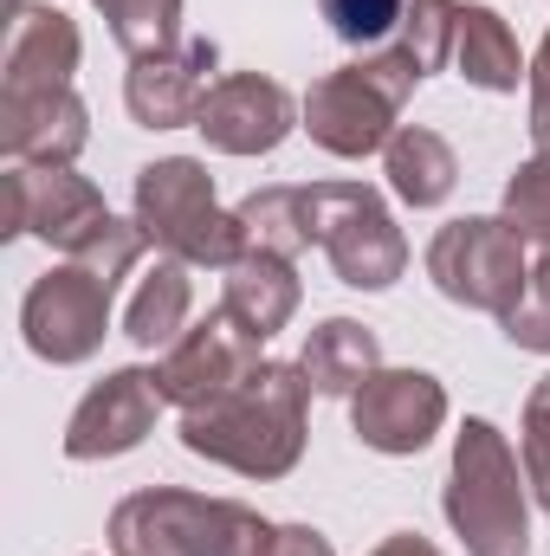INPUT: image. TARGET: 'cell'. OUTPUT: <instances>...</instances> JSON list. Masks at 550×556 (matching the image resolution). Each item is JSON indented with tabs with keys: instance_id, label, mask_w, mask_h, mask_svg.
Wrapping results in <instances>:
<instances>
[{
	"instance_id": "4316f807",
	"label": "cell",
	"mask_w": 550,
	"mask_h": 556,
	"mask_svg": "<svg viewBox=\"0 0 550 556\" xmlns=\"http://www.w3.org/2000/svg\"><path fill=\"white\" fill-rule=\"evenodd\" d=\"M532 142H538V155H550V33L545 46H538V59H532Z\"/></svg>"
},
{
	"instance_id": "7a4b0ae2",
	"label": "cell",
	"mask_w": 550,
	"mask_h": 556,
	"mask_svg": "<svg viewBox=\"0 0 550 556\" xmlns=\"http://www.w3.org/2000/svg\"><path fill=\"white\" fill-rule=\"evenodd\" d=\"M447 525L460 531L466 556H525L532 551V505L518 479V453L492 420H466L453 440L447 472Z\"/></svg>"
},
{
	"instance_id": "2e32d148",
	"label": "cell",
	"mask_w": 550,
	"mask_h": 556,
	"mask_svg": "<svg viewBox=\"0 0 550 556\" xmlns=\"http://www.w3.org/2000/svg\"><path fill=\"white\" fill-rule=\"evenodd\" d=\"M85 104L78 91H39V98H0V142L26 168H72L85 149Z\"/></svg>"
},
{
	"instance_id": "5b68a950",
	"label": "cell",
	"mask_w": 550,
	"mask_h": 556,
	"mask_svg": "<svg viewBox=\"0 0 550 556\" xmlns=\"http://www.w3.org/2000/svg\"><path fill=\"white\" fill-rule=\"evenodd\" d=\"M137 227L142 240H155L182 266H221L227 273L240 253H253L240 214H227L214 201V175L188 155L149 162L137 175Z\"/></svg>"
},
{
	"instance_id": "7402d4cb",
	"label": "cell",
	"mask_w": 550,
	"mask_h": 556,
	"mask_svg": "<svg viewBox=\"0 0 550 556\" xmlns=\"http://www.w3.org/2000/svg\"><path fill=\"white\" fill-rule=\"evenodd\" d=\"M240 227H247V247L278 253V260H298L311 247V214H304V188H260L247 194L240 207Z\"/></svg>"
},
{
	"instance_id": "d6986e66",
	"label": "cell",
	"mask_w": 550,
	"mask_h": 556,
	"mask_svg": "<svg viewBox=\"0 0 550 556\" xmlns=\"http://www.w3.org/2000/svg\"><path fill=\"white\" fill-rule=\"evenodd\" d=\"M453 65H460V78L466 85H479V91H518L532 72H525V59H518V39H512V26L492 13V7H460V26H453Z\"/></svg>"
},
{
	"instance_id": "6da1fadb",
	"label": "cell",
	"mask_w": 550,
	"mask_h": 556,
	"mask_svg": "<svg viewBox=\"0 0 550 556\" xmlns=\"http://www.w3.org/2000/svg\"><path fill=\"white\" fill-rule=\"evenodd\" d=\"M304 395L311 382L298 363H260L234 395L182 415V446L240 479H285L304 453Z\"/></svg>"
},
{
	"instance_id": "e0dca14e",
	"label": "cell",
	"mask_w": 550,
	"mask_h": 556,
	"mask_svg": "<svg viewBox=\"0 0 550 556\" xmlns=\"http://www.w3.org/2000/svg\"><path fill=\"white\" fill-rule=\"evenodd\" d=\"M221 311L240 324V330H253L260 343L291 324V311H298V273H291V260H278V253H240L234 266H227V291H221Z\"/></svg>"
},
{
	"instance_id": "f546056e",
	"label": "cell",
	"mask_w": 550,
	"mask_h": 556,
	"mask_svg": "<svg viewBox=\"0 0 550 556\" xmlns=\"http://www.w3.org/2000/svg\"><path fill=\"white\" fill-rule=\"evenodd\" d=\"M98 7H104V13H117V7H124V0H98Z\"/></svg>"
},
{
	"instance_id": "3957f363",
	"label": "cell",
	"mask_w": 550,
	"mask_h": 556,
	"mask_svg": "<svg viewBox=\"0 0 550 556\" xmlns=\"http://www.w3.org/2000/svg\"><path fill=\"white\" fill-rule=\"evenodd\" d=\"M273 525L234 498L201 492H137L111 511V556H260Z\"/></svg>"
},
{
	"instance_id": "30bf717a",
	"label": "cell",
	"mask_w": 550,
	"mask_h": 556,
	"mask_svg": "<svg viewBox=\"0 0 550 556\" xmlns=\"http://www.w3.org/2000/svg\"><path fill=\"white\" fill-rule=\"evenodd\" d=\"M111 298L117 291L91 273V266L65 260L59 273L39 278L26 291V304H20L26 350L46 356V363H85V356H98V343L111 330Z\"/></svg>"
},
{
	"instance_id": "8992f818",
	"label": "cell",
	"mask_w": 550,
	"mask_h": 556,
	"mask_svg": "<svg viewBox=\"0 0 550 556\" xmlns=\"http://www.w3.org/2000/svg\"><path fill=\"white\" fill-rule=\"evenodd\" d=\"M304 214H311V247L350 291H389L409 273V240L370 181H317L304 188Z\"/></svg>"
},
{
	"instance_id": "603a6c76",
	"label": "cell",
	"mask_w": 550,
	"mask_h": 556,
	"mask_svg": "<svg viewBox=\"0 0 550 556\" xmlns=\"http://www.w3.org/2000/svg\"><path fill=\"white\" fill-rule=\"evenodd\" d=\"M525 247H550V155H532L505 181V214H499Z\"/></svg>"
},
{
	"instance_id": "7c38bea8",
	"label": "cell",
	"mask_w": 550,
	"mask_h": 556,
	"mask_svg": "<svg viewBox=\"0 0 550 556\" xmlns=\"http://www.w3.org/2000/svg\"><path fill=\"white\" fill-rule=\"evenodd\" d=\"M214 65H221L214 39H182V46H168L155 59H137L130 85H124L130 117H137L142 130H182V124H195L201 104H208V91L221 85Z\"/></svg>"
},
{
	"instance_id": "277c9868",
	"label": "cell",
	"mask_w": 550,
	"mask_h": 556,
	"mask_svg": "<svg viewBox=\"0 0 550 556\" xmlns=\"http://www.w3.org/2000/svg\"><path fill=\"white\" fill-rule=\"evenodd\" d=\"M414 85H421L414 59L389 39L370 59H357L304 91V130L330 155H376L396 137V111L414 98Z\"/></svg>"
},
{
	"instance_id": "8fae6325",
	"label": "cell",
	"mask_w": 550,
	"mask_h": 556,
	"mask_svg": "<svg viewBox=\"0 0 550 556\" xmlns=\"http://www.w3.org/2000/svg\"><path fill=\"white\" fill-rule=\"evenodd\" d=\"M447 420V389L427 369H376L357 395H350V427L370 453H421Z\"/></svg>"
},
{
	"instance_id": "d4e9b609",
	"label": "cell",
	"mask_w": 550,
	"mask_h": 556,
	"mask_svg": "<svg viewBox=\"0 0 550 556\" xmlns=\"http://www.w3.org/2000/svg\"><path fill=\"white\" fill-rule=\"evenodd\" d=\"M499 324H505V343H512V350H538V356H550V247H545V260L532 266L518 304H512Z\"/></svg>"
},
{
	"instance_id": "ffe728a7",
	"label": "cell",
	"mask_w": 550,
	"mask_h": 556,
	"mask_svg": "<svg viewBox=\"0 0 550 556\" xmlns=\"http://www.w3.org/2000/svg\"><path fill=\"white\" fill-rule=\"evenodd\" d=\"M188 304H195V291H188V266L162 253V260L137 278V291H130L124 337H130L137 350H168V343L188 330Z\"/></svg>"
},
{
	"instance_id": "52a82bcc",
	"label": "cell",
	"mask_w": 550,
	"mask_h": 556,
	"mask_svg": "<svg viewBox=\"0 0 550 556\" xmlns=\"http://www.w3.org/2000/svg\"><path fill=\"white\" fill-rule=\"evenodd\" d=\"M427 278L440 298L466 304V311H492L505 317L525 291V240L499 220V214H473V220H447L427 247Z\"/></svg>"
},
{
	"instance_id": "9c48e42d",
	"label": "cell",
	"mask_w": 550,
	"mask_h": 556,
	"mask_svg": "<svg viewBox=\"0 0 550 556\" xmlns=\"http://www.w3.org/2000/svg\"><path fill=\"white\" fill-rule=\"evenodd\" d=\"M260 363H266V356H260V337L240 330L227 311H208L201 324H188V330L168 343V356L155 363V389H162L168 408L201 415V408H214L221 395H234Z\"/></svg>"
},
{
	"instance_id": "484cf974",
	"label": "cell",
	"mask_w": 550,
	"mask_h": 556,
	"mask_svg": "<svg viewBox=\"0 0 550 556\" xmlns=\"http://www.w3.org/2000/svg\"><path fill=\"white\" fill-rule=\"evenodd\" d=\"M525 479H532L538 505L550 511V376L525 402Z\"/></svg>"
},
{
	"instance_id": "ba28073f",
	"label": "cell",
	"mask_w": 550,
	"mask_h": 556,
	"mask_svg": "<svg viewBox=\"0 0 550 556\" xmlns=\"http://www.w3.org/2000/svg\"><path fill=\"white\" fill-rule=\"evenodd\" d=\"M0 233L13 240V233H39L46 247H59L65 260H78L104 227H111V207H104V194L85 181V175H72V168H26V162H13L7 175H0Z\"/></svg>"
},
{
	"instance_id": "cb8c5ba5",
	"label": "cell",
	"mask_w": 550,
	"mask_h": 556,
	"mask_svg": "<svg viewBox=\"0 0 550 556\" xmlns=\"http://www.w3.org/2000/svg\"><path fill=\"white\" fill-rule=\"evenodd\" d=\"M317 13L330 20V33H337L343 46L376 52V46H389V39H396V26H402L409 0H317Z\"/></svg>"
},
{
	"instance_id": "83f0119b",
	"label": "cell",
	"mask_w": 550,
	"mask_h": 556,
	"mask_svg": "<svg viewBox=\"0 0 550 556\" xmlns=\"http://www.w3.org/2000/svg\"><path fill=\"white\" fill-rule=\"evenodd\" d=\"M260 556H330V544H324V531H311V525H273V538H266Z\"/></svg>"
},
{
	"instance_id": "9a60e30c",
	"label": "cell",
	"mask_w": 550,
	"mask_h": 556,
	"mask_svg": "<svg viewBox=\"0 0 550 556\" xmlns=\"http://www.w3.org/2000/svg\"><path fill=\"white\" fill-rule=\"evenodd\" d=\"M78 26L59 7H20L7 26V52H0V98H39V91H72L78 72Z\"/></svg>"
},
{
	"instance_id": "f1b7e54d",
	"label": "cell",
	"mask_w": 550,
	"mask_h": 556,
	"mask_svg": "<svg viewBox=\"0 0 550 556\" xmlns=\"http://www.w3.org/2000/svg\"><path fill=\"white\" fill-rule=\"evenodd\" d=\"M370 556H440V551H434L427 538H414V531H396L389 544H376V551H370Z\"/></svg>"
},
{
	"instance_id": "44dd1931",
	"label": "cell",
	"mask_w": 550,
	"mask_h": 556,
	"mask_svg": "<svg viewBox=\"0 0 550 556\" xmlns=\"http://www.w3.org/2000/svg\"><path fill=\"white\" fill-rule=\"evenodd\" d=\"M383 162H389V188L409 207H440L453 194V181H460V162H453L447 137H434L421 124H402L389 137V149H383Z\"/></svg>"
},
{
	"instance_id": "ac0fdd59",
	"label": "cell",
	"mask_w": 550,
	"mask_h": 556,
	"mask_svg": "<svg viewBox=\"0 0 550 556\" xmlns=\"http://www.w3.org/2000/svg\"><path fill=\"white\" fill-rule=\"evenodd\" d=\"M298 369H304V382H311L317 395H357V389L383 369V343H376V330L357 324V317H324V324L311 330Z\"/></svg>"
},
{
	"instance_id": "5bb4252c",
	"label": "cell",
	"mask_w": 550,
	"mask_h": 556,
	"mask_svg": "<svg viewBox=\"0 0 550 556\" xmlns=\"http://www.w3.org/2000/svg\"><path fill=\"white\" fill-rule=\"evenodd\" d=\"M155 415H162L155 369H117L78 402V415L65 427V459H117V453L142 446Z\"/></svg>"
},
{
	"instance_id": "4fadbf2b",
	"label": "cell",
	"mask_w": 550,
	"mask_h": 556,
	"mask_svg": "<svg viewBox=\"0 0 550 556\" xmlns=\"http://www.w3.org/2000/svg\"><path fill=\"white\" fill-rule=\"evenodd\" d=\"M291 124H298L291 91L273 85V78H260V72L221 78V85L208 91L201 117H195V130L214 142L221 155H273L278 142L291 137Z\"/></svg>"
}]
</instances>
